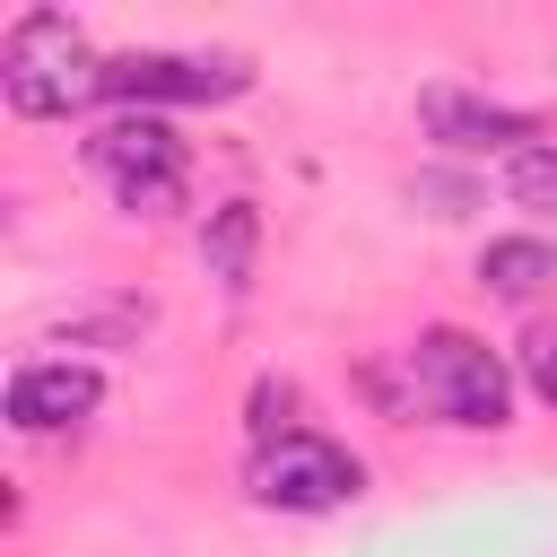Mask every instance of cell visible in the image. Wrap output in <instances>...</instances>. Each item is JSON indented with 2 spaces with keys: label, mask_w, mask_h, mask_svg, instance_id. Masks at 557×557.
<instances>
[{
  "label": "cell",
  "mask_w": 557,
  "mask_h": 557,
  "mask_svg": "<svg viewBox=\"0 0 557 557\" xmlns=\"http://www.w3.org/2000/svg\"><path fill=\"white\" fill-rule=\"evenodd\" d=\"M522 383H531V392H540V400L557 409V313L522 331Z\"/></svg>",
  "instance_id": "obj_12"
},
{
  "label": "cell",
  "mask_w": 557,
  "mask_h": 557,
  "mask_svg": "<svg viewBox=\"0 0 557 557\" xmlns=\"http://www.w3.org/2000/svg\"><path fill=\"white\" fill-rule=\"evenodd\" d=\"M148 305H96V313H61V339H139Z\"/></svg>",
  "instance_id": "obj_11"
},
{
  "label": "cell",
  "mask_w": 557,
  "mask_h": 557,
  "mask_svg": "<svg viewBox=\"0 0 557 557\" xmlns=\"http://www.w3.org/2000/svg\"><path fill=\"white\" fill-rule=\"evenodd\" d=\"M252 87L244 52H113L104 61V104L122 113H157V104H235Z\"/></svg>",
  "instance_id": "obj_5"
},
{
  "label": "cell",
  "mask_w": 557,
  "mask_h": 557,
  "mask_svg": "<svg viewBox=\"0 0 557 557\" xmlns=\"http://www.w3.org/2000/svg\"><path fill=\"white\" fill-rule=\"evenodd\" d=\"M479 287L505 296V305H531L540 287H557V244L548 235H496L479 252Z\"/></svg>",
  "instance_id": "obj_9"
},
{
  "label": "cell",
  "mask_w": 557,
  "mask_h": 557,
  "mask_svg": "<svg viewBox=\"0 0 557 557\" xmlns=\"http://www.w3.org/2000/svg\"><path fill=\"white\" fill-rule=\"evenodd\" d=\"M252 252H261V209H252V200H218L209 226H200V261H209V278H218L226 296L252 287Z\"/></svg>",
  "instance_id": "obj_8"
},
{
  "label": "cell",
  "mask_w": 557,
  "mask_h": 557,
  "mask_svg": "<svg viewBox=\"0 0 557 557\" xmlns=\"http://www.w3.org/2000/svg\"><path fill=\"white\" fill-rule=\"evenodd\" d=\"M87 165L104 174V191L131 218H174L191 200V148H183V131L165 113H113L87 139Z\"/></svg>",
  "instance_id": "obj_3"
},
{
  "label": "cell",
  "mask_w": 557,
  "mask_h": 557,
  "mask_svg": "<svg viewBox=\"0 0 557 557\" xmlns=\"http://www.w3.org/2000/svg\"><path fill=\"white\" fill-rule=\"evenodd\" d=\"M418 122H426V139L435 148H453V157H496V148H540V113H522V104H487V96H470V87H418Z\"/></svg>",
  "instance_id": "obj_6"
},
{
  "label": "cell",
  "mask_w": 557,
  "mask_h": 557,
  "mask_svg": "<svg viewBox=\"0 0 557 557\" xmlns=\"http://www.w3.org/2000/svg\"><path fill=\"white\" fill-rule=\"evenodd\" d=\"M505 191H513V209H540V218H557V139L522 148V157L505 165Z\"/></svg>",
  "instance_id": "obj_10"
},
{
  "label": "cell",
  "mask_w": 557,
  "mask_h": 557,
  "mask_svg": "<svg viewBox=\"0 0 557 557\" xmlns=\"http://www.w3.org/2000/svg\"><path fill=\"white\" fill-rule=\"evenodd\" d=\"M104 400V374L96 366H70V357H35L9 374V426L17 435H61V426H87Z\"/></svg>",
  "instance_id": "obj_7"
},
{
  "label": "cell",
  "mask_w": 557,
  "mask_h": 557,
  "mask_svg": "<svg viewBox=\"0 0 557 557\" xmlns=\"http://www.w3.org/2000/svg\"><path fill=\"white\" fill-rule=\"evenodd\" d=\"M244 487H252V505H270V513H339V505L366 487V461H357L348 444L313 435V426H287V435L252 444Z\"/></svg>",
  "instance_id": "obj_4"
},
{
  "label": "cell",
  "mask_w": 557,
  "mask_h": 557,
  "mask_svg": "<svg viewBox=\"0 0 557 557\" xmlns=\"http://www.w3.org/2000/svg\"><path fill=\"white\" fill-rule=\"evenodd\" d=\"M0 96L17 122H70L104 96V61L87 52L70 9H17L0 35Z\"/></svg>",
  "instance_id": "obj_1"
},
{
  "label": "cell",
  "mask_w": 557,
  "mask_h": 557,
  "mask_svg": "<svg viewBox=\"0 0 557 557\" xmlns=\"http://www.w3.org/2000/svg\"><path fill=\"white\" fill-rule=\"evenodd\" d=\"M409 409H426L435 426H513V366L479 339V331H418L409 339Z\"/></svg>",
  "instance_id": "obj_2"
}]
</instances>
